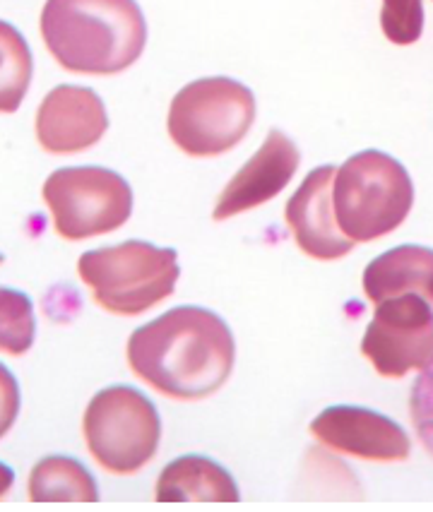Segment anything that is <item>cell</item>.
I'll return each instance as SVG.
<instances>
[{
    "label": "cell",
    "mask_w": 433,
    "mask_h": 512,
    "mask_svg": "<svg viewBox=\"0 0 433 512\" xmlns=\"http://www.w3.org/2000/svg\"><path fill=\"white\" fill-rule=\"evenodd\" d=\"M236 347L222 318L181 306L138 327L128 339V366L142 383L181 402L215 395L229 380Z\"/></svg>",
    "instance_id": "1"
},
{
    "label": "cell",
    "mask_w": 433,
    "mask_h": 512,
    "mask_svg": "<svg viewBox=\"0 0 433 512\" xmlns=\"http://www.w3.org/2000/svg\"><path fill=\"white\" fill-rule=\"evenodd\" d=\"M41 37L68 73L106 77L138 61L147 25L135 0H46Z\"/></svg>",
    "instance_id": "2"
},
{
    "label": "cell",
    "mask_w": 433,
    "mask_h": 512,
    "mask_svg": "<svg viewBox=\"0 0 433 512\" xmlns=\"http://www.w3.org/2000/svg\"><path fill=\"white\" fill-rule=\"evenodd\" d=\"M332 195L337 224L354 243L395 231L414 205V186L405 166L376 150L354 154L335 171Z\"/></svg>",
    "instance_id": "3"
},
{
    "label": "cell",
    "mask_w": 433,
    "mask_h": 512,
    "mask_svg": "<svg viewBox=\"0 0 433 512\" xmlns=\"http://www.w3.org/2000/svg\"><path fill=\"white\" fill-rule=\"evenodd\" d=\"M77 275L104 311L140 315L174 294L179 258L171 248L126 241L82 255L77 260Z\"/></svg>",
    "instance_id": "4"
},
{
    "label": "cell",
    "mask_w": 433,
    "mask_h": 512,
    "mask_svg": "<svg viewBox=\"0 0 433 512\" xmlns=\"http://www.w3.org/2000/svg\"><path fill=\"white\" fill-rule=\"evenodd\" d=\"M255 121V97L229 77H203L171 101L169 128L174 145L191 157H219L246 138Z\"/></svg>",
    "instance_id": "5"
},
{
    "label": "cell",
    "mask_w": 433,
    "mask_h": 512,
    "mask_svg": "<svg viewBox=\"0 0 433 512\" xmlns=\"http://www.w3.org/2000/svg\"><path fill=\"white\" fill-rule=\"evenodd\" d=\"M87 448L106 472L135 474L157 455L162 424L154 404L128 385H114L92 397L82 419Z\"/></svg>",
    "instance_id": "6"
},
{
    "label": "cell",
    "mask_w": 433,
    "mask_h": 512,
    "mask_svg": "<svg viewBox=\"0 0 433 512\" xmlns=\"http://www.w3.org/2000/svg\"><path fill=\"white\" fill-rule=\"evenodd\" d=\"M44 200L58 236L68 241L111 234L133 212V190L116 171L102 166L53 171L44 183Z\"/></svg>",
    "instance_id": "7"
},
{
    "label": "cell",
    "mask_w": 433,
    "mask_h": 512,
    "mask_svg": "<svg viewBox=\"0 0 433 512\" xmlns=\"http://www.w3.org/2000/svg\"><path fill=\"white\" fill-rule=\"evenodd\" d=\"M361 351L385 378L421 371L433 359V306L419 294L376 303Z\"/></svg>",
    "instance_id": "8"
},
{
    "label": "cell",
    "mask_w": 433,
    "mask_h": 512,
    "mask_svg": "<svg viewBox=\"0 0 433 512\" xmlns=\"http://www.w3.org/2000/svg\"><path fill=\"white\" fill-rule=\"evenodd\" d=\"M311 433L325 448L366 462H402L412 452L405 428L364 407H330L318 414Z\"/></svg>",
    "instance_id": "9"
},
{
    "label": "cell",
    "mask_w": 433,
    "mask_h": 512,
    "mask_svg": "<svg viewBox=\"0 0 433 512\" xmlns=\"http://www.w3.org/2000/svg\"><path fill=\"white\" fill-rule=\"evenodd\" d=\"M109 116L90 87L51 89L37 111V140L49 154H77L104 138Z\"/></svg>",
    "instance_id": "10"
},
{
    "label": "cell",
    "mask_w": 433,
    "mask_h": 512,
    "mask_svg": "<svg viewBox=\"0 0 433 512\" xmlns=\"http://www.w3.org/2000/svg\"><path fill=\"white\" fill-rule=\"evenodd\" d=\"M335 171V166L311 171L289 198L284 212L296 246L316 260H337L354 250V241L337 224L332 195Z\"/></svg>",
    "instance_id": "11"
},
{
    "label": "cell",
    "mask_w": 433,
    "mask_h": 512,
    "mask_svg": "<svg viewBox=\"0 0 433 512\" xmlns=\"http://www.w3.org/2000/svg\"><path fill=\"white\" fill-rule=\"evenodd\" d=\"M299 150L280 130H270L260 150L243 164V169L227 183L219 195L212 219L236 217V214L265 205L289 186L299 169Z\"/></svg>",
    "instance_id": "12"
},
{
    "label": "cell",
    "mask_w": 433,
    "mask_h": 512,
    "mask_svg": "<svg viewBox=\"0 0 433 512\" xmlns=\"http://www.w3.org/2000/svg\"><path fill=\"white\" fill-rule=\"evenodd\" d=\"M364 294L373 303L402 294H419L433 306V250L397 246L378 255L364 270Z\"/></svg>",
    "instance_id": "13"
},
{
    "label": "cell",
    "mask_w": 433,
    "mask_h": 512,
    "mask_svg": "<svg viewBox=\"0 0 433 512\" xmlns=\"http://www.w3.org/2000/svg\"><path fill=\"white\" fill-rule=\"evenodd\" d=\"M154 498L162 503H186V500H205V503H236L239 488L231 474L207 457H181L159 474Z\"/></svg>",
    "instance_id": "14"
},
{
    "label": "cell",
    "mask_w": 433,
    "mask_h": 512,
    "mask_svg": "<svg viewBox=\"0 0 433 512\" xmlns=\"http://www.w3.org/2000/svg\"><path fill=\"white\" fill-rule=\"evenodd\" d=\"M97 498L92 474L70 457H46L29 474V500L34 503H94Z\"/></svg>",
    "instance_id": "15"
},
{
    "label": "cell",
    "mask_w": 433,
    "mask_h": 512,
    "mask_svg": "<svg viewBox=\"0 0 433 512\" xmlns=\"http://www.w3.org/2000/svg\"><path fill=\"white\" fill-rule=\"evenodd\" d=\"M32 51L13 25L0 20V113H15L32 82Z\"/></svg>",
    "instance_id": "16"
},
{
    "label": "cell",
    "mask_w": 433,
    "mask_h": 512,
    "mask_svg": "<svg viewBox=\"0 0 433 512\" xmlns=\"http://www.w3.org/2000/svg\"><path fill=\"white\" fill-rule=\"evenodd\" d=\"M34 306L22 291L0 287V351L10 356L27 354L34 344Z\"/></svg>",
    "instance_id": "17"
},
{
    "label": "cell",
    "mask_w": 433,
    "mask_h": 512,
    "mask_svg": "<svg viewBox=\"0 0 433 512\" xmlns=\"http://www.w3.org/2000/svg\"><path fill=\"white\" fill-rule=\"evenodd\" d=\"M381 27L385 39L393 44H414L424 32V3L421 0H383Z\"/></svg>",
    "instance_id": "18"
},
{
    "label": "cell",
    "mask_w": 433,
    "mask_h": 512,
    "mask_svg": "<svg viewBox=\"0 0 433 512\" xmlns=\"http://www.w3.org/2000/svg\"><path fill=\"white\" fill-rule=\"evenodd\" d=\"M409 416L419 443L433 457V359L421 368L409 392Z\"/></svg>",
    "instance_id": "19"
},
{
    "label": "cell",
    "mask_w": 433,
    "mask_h": 512,
    "mask_svg": "<svg viewBox=\"0 0 433 512\" xmlns=\"http://www.w3.org/2000/svg\"><path fill=\"white\" fill-rule=\"evenodd\" d=\"M20 414V388L15 375L0 363V438L10 431Z\"/></svg>",
    "instance_id": "20"
},
{
    "label": "cell",
    "mask_w": 433,
    "mask_h": 512,
    "mask_svg": "<svg viewBox=\"0 0 433 512\" xmlns=\"http://www.w3.org/2000/svg\"><path fill=\"white\" fill-rule=\"evenodd\" d=\"M13 481H15V472L8 467V464L0 462V498L8 496V491L13 488Z\"/></svg>",
    "instance_id": "21"
},
{
    "label": "cell",
    "mask_w": 433,
    "mask_h": 512,
    "mask_svg": "<svg viewBox=\"0 0 433 512\" xmlns=\"http://www.w3.org/2000/svg\"><path fill=\"white\" fill-rule=\"evenodd\" d=\"M0 263H3V255H0Z\"/></svg>",
    "instance_id": "22"
}]
</instances>
